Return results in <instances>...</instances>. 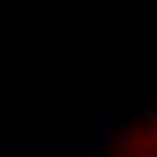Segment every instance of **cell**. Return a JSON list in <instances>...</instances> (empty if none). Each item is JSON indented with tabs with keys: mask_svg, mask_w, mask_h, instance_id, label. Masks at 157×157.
<instances>
[{
	"mask_svg": "<svg viewBox=\"0 0 157 157\" xmlns=\"http://www.w3.org/2000/svg\"><path fill=\"white\" fill-rule=\"evenodd\" d=\"M150 157H157V139H154V146H150Z\"/></svg>",
	"mask_w": 157,
	"mask_h": 157,
	"instance_id": "6da1fadb",
	"label": "cell"
}]
</instances>
